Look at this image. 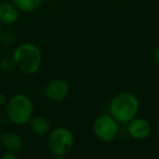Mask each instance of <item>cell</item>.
Wrapping results in <instances>:
<instances>
[{"instance_id": "4fadbf2b", "label": "cell", "mask_w": 159, "mask_h": 159, "mask_svg": "<svg viewBox=\"0 0 159 159\" xmlns=\"http://www.w3.org/2000/svg\"><path fill=\"white\" fill-rule=\"evenodd\" d=\"M6 102H7V97H6V95L2 93H0V107L3 106Z\"/></svg>"}, {"instance_id": "7a4b0ae2", "label": "cell", "mask_w": 159, "mask_h": 159, "mask_svg": "<svg viewBox=\"0 0 159 159\" xmlns=\"http://www.w3.org/2000/svg\"><path fill=\"white\" fill-rule=\"evenodd\" d=\"M13 62L25 74H35L40 68L43 56L37 46L25 43L18 47L13 52Z\"/></svg>"}, {"instance_id": "6da1fadb", "label": "cell", "mask_w": 159, "mask_h": 159, "mask_svg": "<svg viewBox=\"0 0 159 159\" xmlns=\"http://www.w3.org/2000/svg\"><path fill=\"white\" fill-rule=\"evenodd\" d=\"M139 107V102L136 96L129 92H123L112 98L109 105V112L118 122L128 123L135 118Z\"/></svg>"}, {"instance_id": "2e32d148", "label": "cell", "mask_w": 159, "mask_h": 159, "mask_svg": "<svg viewBox=\"0 0 159 159\" xmlns=\"http://www.w3.org/2000/svg\"><path fill=\"white\" fill-rule=\"evenodd\" d=\"M0 146H1V136H0Z\"/></svg>"}, {"instance_id": "8fae6325", "label": "cell", "mask_w": 159, "mask_h": 159, "mask_svg": "<svg viewBox=\"0 0 159 159\" xmlns=\"http://www.w3.org/2000/svg\"><path fill=\"white\" fill-rule=\"evenodd\" d=\"M12 2L19 11L32 12L40 7L43 0H12Z\"/></svg>"}, {"instance_id": "30bf717a", "label": "cell", "mask_w": 159, "mask_h": 159, "mask_svg": "<svg viewBox=\"0 0 159 159\" xmlns=\"http://www.w3.org/2000/svg\"><path fill=\"white\" fill-rule=\"evenodd\" d=\"M30 124H31V129L34 134L38 136H44L48 134L50 130L49 121L44 117H32V119L30 120Z\"/></svg>"}, {"instance_id": "9c48e42d", "label": "cell", "mask_w": 159, "mask_h": 159, "mask_svg": "<svg viewBox=\"0 0 159 159\" xmlns=\"http://www.w3.org/2000/svg\"><path fill=\"white\" fill-rule=\"evenodd\" d=\"M22 139L16 133H6L1 136V145L8 152H18L22 147Z\"/></svg>"}, {"instance_id": "7c38bea8", "label": "cell", "mask_w": 159, "mask_h": 159, "mask_svg": "<svg viewBox=\"0 0 159 159\" xmlns=\"http://www.w3.org/2000/svg\"><path fill=\"white\" fill-rule=\"evenodd\" d=\"M2 158L3 159H16V156L14 154H12V152H6L2 156Z\"/></svg>"}, {"instance_id": "52a82bcc", "label": "cell", "mask_w": 159, "mask_h": 159, "mask_svg": "<svg viewBox=\"0 0 159 159\" xmlns=\"http://www.w3.org/2000/svg\"><path fill=\"white\" fill-rule=\"evenodd\" d=\"M128 132L135 139H145L152 133V124L143 118H133L128 122Z\"/></svg>"}, {"instance_id": "3957f363", "label": "cell", "mask_w": 159, "mask_h": 159, "mask_svg": "<svg viewBox=\"0 0 159 159\" xmlns=\"http://www.w3.org/2000/svg\"><path fill=\"white\" fill-rule=\"evenodd\" d=\"M33 102L29 96L18 94L12 96L7 102V115L9 120L14 124L24 125L29 123L33 117Z\"/></svg>"}, {"instance_id": "9a60e30c", "label": "cell", "mask_w": 159, "mask_h": 159, "mask_svg": "<svg viewBox=\"0 0 159 159\" xmlns=\"http://www.w3.org/2000/svg\"><path fill=\"white\" fill-rule=\"evenodd\" d=\"M0 34H1V22H0Z\"/></svg>"}, {"instance_id": "277c9868", "label": "cell", "mask_w": 159, "mask_h": 159, "mask_svg": "<svg viewBox=\"0 0 159 159\" xmlns=\"http://www.w3.org/2000/svg\"><path fill=\"white\" fill-rule=\"evenodd\" d=\"M48 149L56 157H64L72 150L74 145V136L71 130L63 126L55 129L49 133L47 141Z\"/></svg>"}, {"instance_id": "5b68a950", "label": "cell", "mask_w": 159, "mask_h": 159, "mask_svg": "<svg viewBox=\"0 0 159 159\" xmlns=\"http://www.w3.org/2000/svg\"><path fill=\"white\" fill-rule=\"evenodd\" d=\"M93 132L99 141L109 143L112 142L119 133L118 121L111 115H102L95 120Z\"/></svg>"}, {"instance_id": "8992f818", "label": "cell", "mask_w": 159, "mask_h": 159, "mask_svg": "<svg viewBox=\"0 0 159 159\" xmlns=\"http://www.w3.org/2000/svg\"><path fill=\"white\" fill-rule=\"evenodd\" d=\"M69 85L68 83L61 79H53L47 83L45 87V95L51 102H62L66 99L69 94Z\"/></svg>"}, {"instance_id": "5bb4252c", "label": "cell", "mask_w": 159, "mask_h": 159, "mask_svg": "<svg viewBox=\"0 0 159 159\" xmlns=\"http://www.w3.org/2000/svg\"><path fill=\"white\" fill-rule=\"evenodd\" d=\"M154 58H155V61H156V63L159 66V47L156 49V51H155V53H154Z\"/></svg>"}, {"instance_id": "ba28073f", "label": "cell", "mask_w": 159, "mask_h": 159, "mask_svg": "<svg viewBox=\"0 0 159 159\" xmlns=\"http://www.w3.org/2000/svg\"><path fill=\"white\" fill-rule=\"evenodd\" d=\"M19 19V9L13 3L3 2L0 5V22L3 24H13Z\"/></svg>"}]
</instances>
